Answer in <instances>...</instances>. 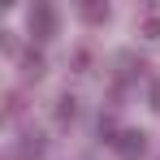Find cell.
<instances>
[{
	"instance_id": "cell-7",
	"label": "cell",
	"mask_w": 160,
	"mask_h": 160,
	"mask_svg": "<svg viewBox=\"0 0 160 160\" xmlns=\"http://www.w3.org/2000/svg\"><path fill=\"white\" fill-rule=\"evenodd\" d=\"M147 104L160 112V78H152V87H147Z\"/></svg>"
},
{
	"instance_id": "cell-1",
	"label": "cell",
	"mask_w": 160,
	"mask_h": 160,
	"mask_svg": "<svg viewBox=\"0 0 160 160\" xmlns=\"http://www.w3.org/2000/svg\"><path fill=\"white\" fill-rule=\"evenodd\" d=\"M26 26H30L35 39H52L56 35V9L52 4H35V9L26 13Z\"/></svg>"
},
{
	"instance_id": "cell-4",
	"label": "cell",
	"mask_w": 160,
	"mask_h": 160,
	"mask_svg": "<svg viewBox=\"0 0 160 160\" xmlns=\"http://www.w3.org/2000/svg\"><path fill=\"white\" fill-rule=\"evenodd\" d=\"M52 112H56V121H74V117H78V100H74V95H61Z\"/></svg>"
},
{
	"instance_id": "cell-3",
	"label": "cell",
	"mask_w": 160,
	"mask_h": 160,
	"mask_svg": "<svg viewBox=\"0 0 160 160\" xmlns=\"http://www.w3.org/2000/svg\"><path fill=\"white\" fill-rule=\"evenodd\" d=\"M18 156H22V160L43 156V134H39V130H26V134H22V143H18Z\"/></svg>"
},
{
	"instance_id": "cell-2",
	"label": "cell",
	"mask_w": 160,
	"mask_h": 160,
	"mask_svg": "<svg viewBox=\"0 0 160 160\" xmlns=\"http://www.w3.org/2000/svg\"><path fill=\"white\" fill-rule=\"evenodd\" d=\"M112 152L121 160H138L143 152H147V134L143 130H121L117 138H112Z\"/></svg>"
},
{
	"instance_id": "cell-5",
	"label": "cell",
	"mask_w": 160,
	"mask_h": 160,
	"mask_svg": "<svg viewBox=\"0 0 160 160\" xmlns=\"http://www.w3.org/2000/svg\"><path fill=\"white\" fill-rule=\"evenodd\" d=\"M22 74H26V78H39V74H43V56L26 52V56H22Z\"/></svg>"
},
{
	"instance_id": "cell-8",
	"label": "cell",
	"mask_w": 160,
	"mask_h": 160,
	"mask_svg": "<svg viewBox=\"0 0 160 160\" xmlns=\"http://www.w3.org/2000/svg\"><path fill=\"white\" fill-rule=\"evenodd\" d=\"M143 30H147V39H160V18H147V26H143Z\"/></svg>"
},
{
	"instance_id": "cell-6",
	"label": "cell",
	"mask_w": 160,
	"mask_h": 160,
	"mask_svg": "<svg viewBox=\"0 0 160 160\" xmlns=\"http://www.w3.org/2000/svg\"><path fill=\"white\" fill-rule=\"evenodd\" d=\"M82 18L87 22H108V4H82Z\"/></svg>"
}]
</instances>
